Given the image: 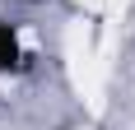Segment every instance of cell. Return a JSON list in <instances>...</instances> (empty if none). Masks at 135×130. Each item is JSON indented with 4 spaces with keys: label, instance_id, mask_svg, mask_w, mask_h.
<instances>
[{
    "label": "cell",
    "instance_id": "cell-1",
    "mask_svg": "<svg viewBox=\"0 0 135 130\" xmlns=\"http://www.w3.org/2000/svg\"><path fill=\"white\" fill-rule=\"evenodd\" d=\"M28 65V47H23V33L9 23V19H0V79L5 74H19Z\"/></svg>",
    "mask_w": 135,
    "mask_h": 130
},
{
    "label": "cell",
    "instance_id": "cell-2",
    "mask_svg": "<svg viewBox=\"0 0 135 130\" xmlns=\"http://www.w3.org/2000/svg\"><path fill=\"white\" fill-rule=\"evenodd\" d=\"M14 5H42V0H14Z\"/></svg>",
    "mask_w": 135,
    "mask_h": 130
}]
</instances>
